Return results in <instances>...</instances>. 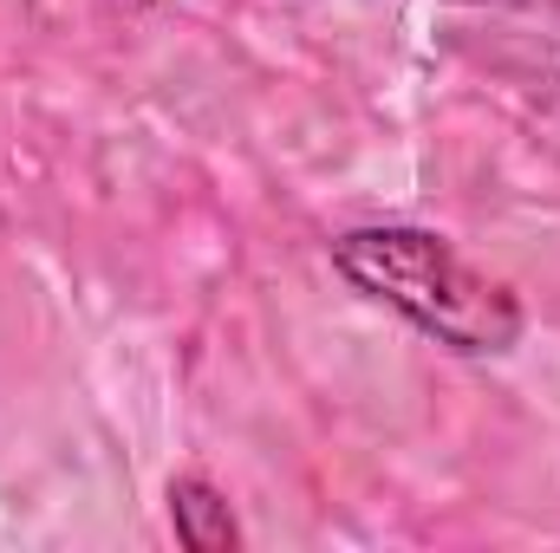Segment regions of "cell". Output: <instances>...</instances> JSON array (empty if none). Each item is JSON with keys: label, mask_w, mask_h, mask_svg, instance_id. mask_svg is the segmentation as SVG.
Instances as JSON below:
<instances>
[{"label": "cell", "mask_w": 560, "mask_h": 553, "mask_svg": "<svg viewBox=\"0 0 560 553\" xmlns=\"http://www.w3.org/2000/svg\"><path fill=\"white\" fill-rule=\"evenodd\" d=\"M170 521H176V541L196 548V553H229L242 541V528H235L222 489L202 482V475H176V482H170Z\"/></svg>", "instance_id": "2"}, {"label": "cell", "mask_w": 560, "mask_h": 553, "mask_svg": "<svg viewBox=\"0 0 560 553\" xmlns=\"http://www.w3.org/2000/svg\"><path fill=\"white\" fill-rule=\"evenodd\" d=\"M131 7H163V0H131Z\"/></svg>", "instance_id": "3"}, {"label": "cell", "mask_w": 560, "mask_h": 553, "mask_svg": "<svg viewBox=\"0 0 560 553\" xmlns=\"http://www.w3.org/2000/svg\"><path fill=\"white\" fill-rule=\"evenodd\" d=\"M332 268L463 358H495L522 339L515 286L469 268L430 228H352L332 242Z\"/></svg>", "instance_id": "1"}]
</instances>
